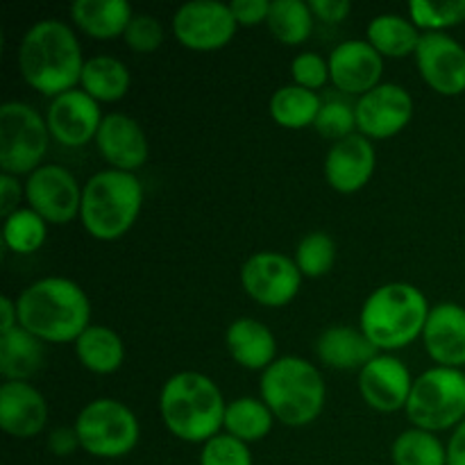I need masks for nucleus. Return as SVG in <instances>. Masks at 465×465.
Here are the masks:
<instances>
[{"label": "nucleus", "instance_id": "6e6552de", "mask_svg": "<svg viewBox=\"0 0 465 465\" xmlns=\"http://www.w3.org/2000/svg\"><path fill=\"white\" fill-rule=\"evenodd\" d=\"M404 413L411 427L431 434L457 430L465 420V372L434 366L418 375Z\"/></svg>", "mask_w": 465, "mask_h": 465}, {"label": "nucleus", "instance_id": "7ed1b4c3", "mask_svg": "<svg viewBox=\"0 0 465 465\" xmlns=\"http://www.w3.org/2000/svg\"><path fill=\"white\" fill-rule=\"evenodd\" d=\"M227 402L212 377L182 371L168 377L159 393L163 427L184 443L204 445L223 431Z\"/></svg>", "mask_w": 465, "mask_h": 465}, {"label": "nucleus", "instance_id": "f3484780", "mask_svg": "<svg viewBox=\"0 0 465 465\" xmlns=\"http://www.w3.org/2000/svg\"><path fill=\"white\" fill-rule=\"evenodd\" d=\"M331 84L345 95H366L381 84L384 57L363 39H348L336 45L327 57Z\"/></svg>", "mask_w": 465, "mask_h": 465}, {"label": "nucleus", "instance_id": "ddd939ff", "mask_svg": "<svg viewBox=\"0 0 465 465\" xmlns=\"http://www.w3.org/2000/svg\"><path fill=\"white\" fill-rule=\"evenodd\" d=\"M357 132L371 141H384L398 136L411 123L413 98L402 84L381 82L354 103Z\"/></svg>", "mask_w": 465, "mask_h": 465}, {"label": "nucleus", "instance_id": "37998d69", "mask_svg": "<svg viewBox=\"0 0 465 465\" xmlns=\"http://www.w3.org/2000/svg\"><path fill=\"white\" fill-rule=\"evenodd\" d=\"M48 450L54 457H71L75 450H80V439L75 434V427H57L48 434Z\"/></svg>", "mask_w": 465, "mask_h": 465}, {"label": "nucleus", "instance_id": "0eeeda50", "mask_svg": "<svg viewBox=\"0 0 465 465\" xmlns=\"http://www.w3.org/2000/svg\"><path fill=\"white\" fill-rule=\"evenodd\" d=\"M80 450L94 459H123L134 452L141 439L136 413L116 398H95L75 418Z\"/></svg>", "mask_w": 465, "mask_h": 465}, {"label": "nucleus", "instance_id": "dca6fc26", "mask_svg": "<svg viewBox=\"0 0 465 465\" xmlns=\"http://www.w3.org/2000/svg\"><path fill=\"white\" fill-rule=\"evenodd\" d=\"M103 118L98 100L82 89L66 91L53 98L45 112L50 136L64 148H82L95 141Z\"/></svg>", "mask_w": 465, "mask_h": 465}, {"label": "nucleus", "instance_id": "e433bc0d", "mask_svg": "<svg viewBox=\"0 0 465 465\" xmlns=\"http://www.w3.org/2000/svg\"><path fill=\"white\" fill-rule=\"evenodd\" d=\"M200 465H254L250 445L221 431L200 450Z\"/></svg>", "mask_w": 465, "mask_h": 465}, {"label": "nucleus", "instance_id": "c756f323", "mask_svg": "<svg viewBox=\"0 0 465 465\" xmlns=\"http://www.w3.org/2000/svg\"><path fill=\"white\" fill-rule=\"evenodd\" d=\"M275 425V416L262 398H239L227 402L223 431L243 443H259L266 439Z\"/></svg>", "mask_w": 465, "mask_h": 465}, {"label": "nucleus", "instance_id": "393cba45", "mask_svg": "<svg viewBox=\"0 0 465 465\" xmlns=\"http://www.w3.org/2000/svg\"><path fill=\"white\" fill-rule=\"evenodd\" d=\"M73 345L77 361L94 375H114L125 363V343L107 325H89Z\"/></svg>", "mask_w": 465, "mask_h": 465}, {"label": "nucleus", "instance_id": "58836bf2", "mask_svg": "<svg viewBox=\"0 0 465 465\" xmlns=\"http://www.w3.org/2000/svg\"><path fill=\"white\" fill-rule=\"evenodd\" d=\"M291 77H293V84L309 91H318L327 82H331L330 62L318 53H300L291 62Z\"/></svg>", "mask_w": 465, "mask_h": 465}, {"label": "nucleus", "instance_id": "6ab92c4d", "mask_svg": "<svg viewBox=\"0 0 465 465\" xmlns=\"http://www.w3.org/2000/svg\"><path fill=\"white\" fill-rule=\"evenodd\" d=\"M95 148L114 171L136 173L150 157L148 136L141 123L121 112L103 118L95 134Z\"/></svg>", "mask_w": 465, "mask_h": 465}, {"label": "nucleus", "instance_id": "4be33fe9", "mask_svg": "<svg viewBox=\"0 0 465 465\" xmlns=\"http://www.w3.org/2000/svg\"><path fill=\"white\" fill-rule=\"evenodd\" d=\"M225 345L236 366L266 372L277 361V339L266 322L257 318H236L225 331Z\"/></svg>", "mask_w": 465, "mask_h": 465}, {"label": "nucleus", "instance_id": "20e7f679", "mask_svg": "<svg viewBox=\"0 0 465 465\" xmlns=\"http://www.w3.org/2000/svg\"><path fill=\"white\" fill-rule=\"evenodd\" d=\"M430 300L409 282H389L372 291L359 313V330L377 348V352L393 354L422 339Z\"/></svg>", "mask_w": 465, "mask_h": 465}, {"label": "nucleus", "instance_id": "4468645a", "mask_svg": "<svg viewBox=\"0 0 465 465\" xmlns=\"http://www.w3.org/2000/svg\"><path fill=\"white\" fill-rule=\"evenodd\" d=\"M413 57L418 73L431 91L445 98L465 94V45L448 32L422 35Z\"/></svg>", "mask_w": 465, "mask_h": 465}, {"label": "nucleus", "instance_id": "aec40b11", "mask_svg": "<svg viewBox=\"0 0 465 465\" xmlns=\"http://www.w3.org/2000/svg\"><path fill=\"white\" fill-rule=\"evenodd\" d=\"M48 425V402L30 381H5L0 386V430L18 440L39 436Z\"/></svg>", "mask_w": 465, "mask_h": 465}, {"label": "nucleus", "instance_id": "79ce46f5", "mask_svg": "<svg viewBox=\"0 0 465 465\" xmlns=\"http://www.w3.org/2000/svg\"><path fill=\"white\" fill-rule=\"evenodd\" d=\"M309 7L318 21L331 23V25L343 23L352 12V5L348 0H309Z\"/></svg>", "mask_w": 465, "mask_h": 465}, {"label": "nucleus", "instance_id": "1a4fd4ad", "mask_svg": "<svg viewBox=\"0 0 465 465\" xmlns=\"http://www.w3.org/2000/svg\"><path fill=\"white\" fill-rule=\"evenodd\" d=\"M53 141L45 116L32 104L9 100L0 107V168L14 177L32 175L44 166Z\"/></svg>", "mask_w": 465, "mask_h": 465}, {"label": "nucleus", "instance_id": "5701e85b", "mask_svg": "<svg viewBox=\"0 0 465 465\" xmlns=\"http://www.w3.org/2000/svg\"><path fill=\"white\" fill-rule=\"evenodd\" d=\"M377 354V348L359 327L331 325L316 341L318 361L331 371H361Z\"/></svg>", "mask_w": 465, "mask_h": 465}, {"label": "nucleus", "instance_id": "f03ea898", "mask_svg": "<svg viewBox=\"0 0 465 465\" xmlns=\"http://www.w3.org/2000/svg\"><path fill=\"white\" fill-rule=\"evenodd\" d=\"M18 325L41 343H75L91 325V300L68 277H41L16 298Z\"/></svg>", "mask_w": 465, "mask_h": 465}, {"label": "nucleus", "instance_id": "39448f33", "mask_svg": "<svg viewBox=\"0 0 465 465\" xmlns=\"http://www.w3.org/2000/svg\"><path fill=\"white\" fill-rule=\"evenodd\" d=\"M143 209V184L136 173L100 171L82 189L80 223L86 234L103 243L123 239Z\"/></svg>", "mask_w": 465, "mask_h": 465}, {"label": "nucleus", "instance_id": "f257e3e1", "mask_svg": "<svg viewBox=\"0 0 465 465\" xmlns=\"http://www.w3.org/2000/svg\"><path fill=\"white\" fill-rule=\"evenodd\" d=\"M84 62L77 35L57 18H45L27 27L18 44L21 77L45 98H57L77 89Z\"/></svg>", "mask_w": 465, "mask_h": 465}, {"label": "nucleus", "instance_id": "4c0bfd02", "mask_svg": "<svg viewBox=\"0 0 465 465\" xmlns=\"http://www.w3.org/2000/svg\"><path fill=\"white\" fill-rule=\"evenodd\" d=\"M163 39H166V30H163L162 21L153 14H134L132 23L127 25L125 36H123L127 48L136 54L157 53Z\"/></svg>", "mask_w": 465, "mask_h": 465}, {"label": "nucleus", "instance_id": "ea45409f", "mask_svg": "<svg viewBox=\"0 0 465 465\" xmlns=\"http://www.w3.org/2000/svg\"><path fill=\"white\" fill-rule=\"evenodd\" d=\"M271 5V0H232L230 9L239 25L254 27L262 25V23H268Z\"/></svg>", "mask_w": 465, "mask_h": 465}, {"label": "nucleus", "instance_id": "c85d7f7f", "mask_svg": "<svg viewBox=\"0 0 465 465\" xmlns=\"http://www.w3.org/2000/svg\"><path fill=\"white\" fill-rule=\"evenodd\" d=\"M322 107V100L316 91L302 89L298 84H284L272 94L268 103L271 118L284 130H304V127L316 125L318 112Z\"/></svg>", "mask_w": 465, "mask_h": 465}, {"label": "nucleus", "instance_id": "f8f14e48", "mask_svg": "<svg viewBox=\"0 0 465 465\" xmlns=\"http://www.w3.org/2000/svg\"><path fill=\"white\" fill-rule=\"evenodd\" d=\"M82 189L68 168L44 163L25 177V203L48 225H68L80 218Z\"/></svg>", "mask_w": 465, "mask_h": 465}, {"label": "nucleus", "instance_id": "2eb2a0df", "mask_svg": "<svg viewBox=\"0 0 465 465\" xmlns=\"http://www.w3.org/2000/svg\"><path fill=\"white\" fill-rule=\"evenodd\" d=\"M416 377L402 359L380 352L359 371V393L363 402L380 413L407 409Z\"/></svg>", "mask_w": 465, "mask_h": 465}, {"label": "nucleus", "instance_id": "7c9ffc66", "mask_svg": "<svg viewBox=\"0 0 465 465\" xmlns=\"http://www.w3.org/2000/svg\"><path fill=\"white\" fill-rule=\"evenodd\" d=\"M313 21L316 16L304 0H272L266 25L280 44L302 45L312 36Z\"/></svg>", "mask_w": 465, "mask_h": 465}, {"label": "nucleus", "instance_id": "473e14b6", "mask_svg": "<svg viewBox=\"0 0 465 465\" xmlns=\"http://www.w3.org/2000/svg\"><path fill=\"white\" fill-rule=\"evenodd\" d=\"M45 239H48V223L30 207H21L3 218V243L9 252L35 254L44 248Z\"/></svg>", "mask_w": 465, "mask_h": 465}, {"label": "nucleus", "instance_id": "a19ab883", "mask_svg": "<svg viewBox=\"0 0 465 465\" xmlns=\"http://www.w3.org/2000/svg\"><path fill=\"white\" fill-rule=\"evenodd\" d=\"M21 200H25V182H18V177L0 173V213L3 218L21 209Z\"/></svg>", "mask_w": 465, "mask_h": 465}, {"label": "nucleus", "instance_id": "a211bd4d", "mask_svg": "<svg viewBox=\"0 0 465 465\" xmlns=\"http://www.w3.org/2000/svg\"><path fill=\"white\" fill-rule=\"evenodd\" d=\"M377 168V150L371 139L352 134L336 141L325 157V182L341 195L359 193L372 180Z\"/></svg>", "mask_w": 465, "mask_h": 465}, {"label": "nucleus", "instance_id": "9b49d317", "mask_svg": "<svg viewBox=\"0 0 465 465\" xmlns=\"http://www.w3.org/2000/svg\"><path fill=\"white\" fill-rule=\"evenodd\" d=\"M173 36L177 44L195 53H213L236 36L239 23L230 3L218 0H191L173 14Z\"/></svg>", "mask_w": 465, "mask_h": 465}, {"label": "nucleus", "instance_id": "412c9836", "mask_svg": "<svg viewBox=\"0 0 465 465\" xmlns=\"http://www.w3.org/2000/svg\"><path fill=\"white\" fill-rule=\"evenodd\" d=\"M422 343L436 366L465 368V307L457 302H440L431 307Z\"/></svg>", "mask_w": 465, "mask_h": 465}, {"label": "nucleus", "instance_id": "c03bdc74", "mask_svg": "<svg viewBox=\"0 0 465 465\" xmlns=\"http://www.w3.org/2000/svg\"><path fill=\"white\" fill-rule=\"evenodd\" d=\"M448 465H465V420L448 440Z\"/></svg>", "mask_w": 465, "mask_h": 465}, {"label": "nucleus", "instance_id": "cd10ccee", "mask_svg": "<svg viewBox=\"0 0 465 465\" xmlns=\"http://www.w3.org/2000/svg\"><path fill=\"white\" fill-rule=\"evenodd\" d=\"M422 32L413 25L409 16L400 14H380L366 27V41L389 59H404L416 54Z\"/></svg>", "mask_w": 465, "mask_h": 465}, {"label": "nucleus", "instance_id": "f704fd0d", "mask_svg": "<svg viewBox=\"0 0 465 465\" xmlns=\"http://www.w3.org/2000/svg\"><path fill=\"white\" fill-rule=\"evenodd\" d=\"M409 18L422 32H448L465 23V0H448V3H430V0H413L409 5Z\"/></svg>", "mask_w": 465, "mask_h": 465}, {"label": "nucleus", "instance_id": "9d476101", "mask_svg": "<svg viewBox=\"0 0 465 465\" xmlns=\"http://www.w3.org/2000/svg\"><path fill=\"white\" fill-rule=\"evenodd\" d=\"M302 272L284 252H254L241 266V286L245 295L262 307L282 309L293 302L302 286Z\"/></svg>", "mask_w": 465, "mask_h": 465}, {"label": "nucleus", "instance_id": "423d86ee", "mask_svg": "<svg viewBox=\"0 0 465 465\" xmlns=\"http://www.w3.org/2000/svg\"><path fill=\"white\" fill-rule=\"evenodd\" d=\"M259 393L277 422L307 427L321 418L327 404V384L321 371L304 357H280L262 372Z\"/></svg>", "mask_w": 465, "mask_h": 465}, {"label": "nucleus", "instance_id": "bb28decb", "mask_svg": "<svg viewBox=\"0 0 465 465\" xmlns=\"http://www.w3.org/2000/svg\"><path fill=\"white\" fill-rule=\"evenodd\" d=\"M132 73L125 62L112 54H98L84 62L80 89L98 103H118L130 94Z\"/></svg>", "mask_w": 465, "mask_h": 465}, {"label": "nucleus", "instance_id": "a18cd8bd", "mask_svg": "<svg viewBox=\"0 0 465 465\" xmlns=\"http://www.w3.org/2000/svg\"><path fill=\"white\" fill-rule=\"evenodd\" d=\"M16 327H18L16 300L3 295V298H0V334H7V331L16 330Z\"/></svg>", "mask_w": 465, "mask_h": 465}, {"label": "nucleus", "instance_id": "c9c22d12", "mask_svg": "<svg viewBox=\"0 0 465 465\" xmlns=\"http://www.w3.org/2000/svg\"><path fill=\"white\" fill-rule=\"evenodd\" d=\"M313 130L322 136V139L330 141H343L348 136L357 134V112H354V104L345 103V100L330 98L322 100V107L318 112L316 125Z\"/></svg>", "mask_w": 465, "mask_h": 465}, {"label": "nucleus", "instance_id": "72a5a7b5", "mask_svg": "<svg viewBox=\"0 0 465 465\" xmlns=\"http://www.w3.org/2000/svg\"><path fill=\"white\" fill-rule=\"evenodd\" d=\"M293 262L302 272V277H309V280L325 277L336 263L334 239L327 232H309L307 236L300 239Z\"/></svg>", "mask_w": 465, "mask_h": 465}, {"label": "nucleus", "instance_id": "2f4dec72", "mask_svg": "<svg viewBox=\"0 0 465 465\" xmlns=\"http://www.w3.org/2000/svg\"><path fill=\"white\" fill-rule=\"evenodd\" d=\"M393 465H448V443L439 434L418 430H404L391 445Z\"/></svg>", "mask_w": 465, "mask_h": 465}, {"label": "nucleus", "instance_id": "b1692460", "mask_svg": "<svg viewBox=\"0 0 465 465\" xmlns=\"http://www.w3.org/2000/svg\"><path fill=\"white\" fill-rule=\"evenodd\" d=\"M73 25L95 41H114L125 36L134 18V9L125 0H75L71 5Z\"/></svg>", "mask_w": 465, "mask_h": 465}, {"label": "nucleus", "instance_id": "a878e982", "mask_svg": "<svg viewBox=\"0 0 465 465\" xmlns=\"http://www.w3.org/2000/svg\"><path fill=\"white\" fill-rule=\"evenodd\" d=\"M44 359V343L21 325L0 334V375L5 381H30L41 371Z\"/></svg>", "mask_w": 465, "mask_h": 465}]
</instances>
